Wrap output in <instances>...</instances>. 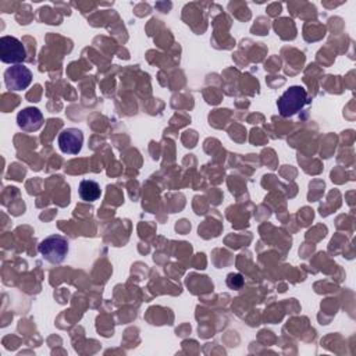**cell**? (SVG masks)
Wrapping results in <instances>:
<instances>
[{
    "mask_svg": "<svg viewBox=\"0 0 356 356\" xmlns=\"http://www.w3.org/2000/svg\"><path fill=\"white\" fill-rule=\"evenodd\" d=\"M26 58V50L17 38L1 36L0 38V60L6 64H21Z\"/></svg>",
    "mask_w": 356,
    "mask_h": 356,
    "instance_id": "3957f363",
    "label": "cell"
},
{
    "mask_svg": "<svg viewBox=\"0 0 356 356\" xmlns=\"http://www.w3.org/2000/svg\"><path fill=\"white\" fill-rule=\"evenodd\" d=\"M39 253L44 260L60 264L68 253V241L61 235H50L39 243Z\"/></svg>",
    "mask_w": 356,
    "mask_h": 356,
    "instance_id": "7a4b0ae2",
    "label": "cell"
},
{
    "mask_svg": "<svg viewBox=\"0 0 356 356\" xmlns=\"http://www.w3.org/2000/svg\"><path fill=\"white\" fill-rule=\"evenodd\" d=\"M79 196L85 202H95L100 197L102 189L100 185L93 179H83L79 182Z\"/></svg>",
    "mask_w": 356,
    "mask_h": 356,
    "instance_id": "52a82bcc",
    "label": "cell"
},
{
    "mask_svg": "<svg viewBox=\"0 0 356 356\" xmlns=\"http://www.w3.org/2000/svg\"><path fill=\"white\" fill-rule=\"evenodd\" d=\"M32 82V72L24 64H15L6 70L4 83L8 90H24Z\"/></svg>",
    "mask_w": 356,
    "mask_h": 356,
    "instance_id": "277c9868",
    "label": "cell"
},
{
    "mask_svg": "<svg viewBox=\"0 0 356 356\" xmlns=\"http://www.w3.org/2000/svg\"><path fill=\"white\" fill-rule=\"evenodd\" d=\"M83 145V134L78 128H65L58 135V147L65 154H78Z\"/></svg>",
    "mask_w": 356,
    "mask_h": 356,
    "instance_id": "5b68a950",
    "label": "cell"
},
{
    "mask_svg": "<svg viewBox=\"0 0 356 356\" xmlns=\"http://www.w3.org/2000/svg\"><path fill=\"white\" fill-rule=\"evenodd\" d=\"M17 124L25 132H35L43 125V114L36 107H25L18 113Z\"/></svg>",
    "mask_w": 356,
    "mask_h": 356,
    "instance_id": "8992f818",
    "label": "cell"
},
{
    "mask_svg": "<svg viewBox=\"0 0 356 356\" xmlns=\"http://www.w3.org/2000/svg\"><path fill=\"white\" fill-rule=\"evenodd\" d=\"M307 92L300 85L289 86L277 100V108L281 117H292L307 104Z\"/></svg>",
    "mask_w": 356,
    "mask_h": 356,
    "instance_id": "6da1fadb",
    "label": "cell"
}]
</instances>
